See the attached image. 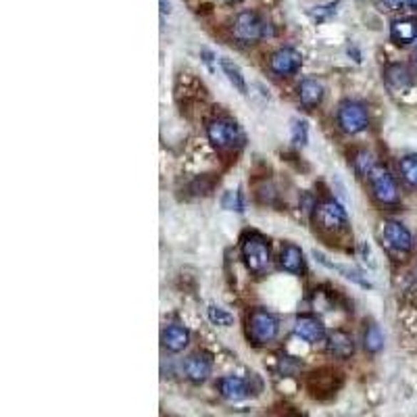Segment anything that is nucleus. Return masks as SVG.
Wrapping results in <instances>:
<instances>
[{
    "mask_svg": "<svg viewBox=\"0 0 417 417\" xmlns=\"http://www.w3.org/2000/svg\"><path fill=\"white\" fill-rule=\"evenodd\" d=\"M220 65H222L223 76L227 78V82L234 86V90H238L240 94H247L249 86H247V80H244V76H242V69H240L232 58H227V56H222V58H220Z\"/></svg>",
    "mask_w": 417,
    "mask_h": 417,
    "instance_id": "20",
    "label": "nucleus"
},
{
    "mask_svg": "<svg viewBox=\"0 0 417 417\" xmlns=\"http://www.w3.org/2000/svg\"><path fill=\"white\" fill-rule=\"evenodd\" d=\"M313 257H315V261H319L324 267H328V269H334V272H338L342 278L351 279L353 284H359L361 288H371V282L363 276L361 269H357V267H353V265H340V263H332L324 252H319V250H313Z\"/></svg>",
    "mask_w": 417,
    "mask_h": 417,
    "instance_id": "15",
    "label": "nucleus"
},
{
    "mask_svg": "<svg viewBox=\"0 0 417 417\" xmlns=\"http://www.w3.org/2000/svg\"><path fill=\"white\" fill-rule=\"evenodd\" d=\"M222 207L227 211H236V213H242L244 211V200L238 190H227L222 196Z\"/></svg>",
    "mask_w": 417,
    "mask_h": 417,
    "instance_id": "25",
    "label": "nucleus"
},
{
    "mask_svg": "<svg viewBox=\"0 0 417 417\" xmlns=\"http://www.w3.org/2000/svg\"><path fill=\"white\" fill-rule=\"evenodd\" d=\"M290 138L297 146H305L307 140H309V128H307V121H294L292 128H290Z\"/></svg>",
    "mask_w": 417,
    "mask_h": 417,
    "instance_id": "26",
    "label": "nucleus"
},
{
    "mask_svg": "<svg viewBox=\"0 0 417 417\" xmlns=\"http://www.w3.org/2000/svg\"><path fill=\"white\" fill-rule=\"evenodd\" d=\"M232 36L242 44H257L259 40L272 36V26L252 11H242L232 21Z\"/></svg>",
    "mask_w": 417,
    "mask_h": 417,
    "instance_id": "3",
    "label": "nucleus"
},
{
    "mask_svg": "<svg viewBox=\"0 0 417 417\" xmlns=\"http://www.w3.org/2000/svg\"><path fill=\"white\" fill-rule=\"evenodd\" d=\"M215 388L227 401H242L250 394L249 382L244 378H238V376H223L217 380Z\"/></svg>",
    "mask_w": 417,
    "mask_h": 417,
    "instance_id": "14",
    "label": "nucleus"
},
{
    "mask_svg": "<svg viewBox=\"0 0 417 417\" xmlns=\"http://www.w3.org/2000/svg\"><path fill=\"white\" fill-rule=\"evenodd\" d=\"M303 65V55L297 51V48H290V46H284L278 48L274 55L269 56V71L276 76V78H290L294 73H299Z\"/></svg>",
    "mask_w": 417,
    "mask_h": 417,
    "instance_id": "9",
    "label": "nucleus"
},
{
    "mask_svg": "<svg viewBox=\"0 0 417 417\" xmlns=\"http://www.w3.org/2000/svg\"><path fill=\"white\" fill-rule=\"evenodd\" d=\"M294 334L309 344H317L326 340V326L313 315H299L294 321Z\"/></svg>",
    "mask_w": 417,
    "mask_h": 417,
    "instance_id": "11",
    "label": "nucleus"
},
{
    "mask_svg": "<svg viewBox=\"0 0 417 417\" xmlns=\"http://www.w3.org/2000/svg\"><path fill=\"white\" fill-rule=\"evenodd\" d=\"M390 40L396 46H409L417 42V19L416 17H405L396 19L390 26Z\"/></svg>",
    "mask_w": 417,
    "mask_h": 417,
    "instance_id": "16",
    "label": "nucleus"
},
{
    "mask_svg": "<svg viewBox=\"0 0 417 417\" xmlns=\"http://www.w3.org/2000/svg\"><path fill=\"white\" fill-rule=\"evenodd\" d=\"M413 58H416V65H417V48H416V53H413Z\"/></svg>",
    "mask_w": 417,
    "mask_h": 417,
    "instance_id": "30",
    "label": "nucleus"
},
{
    "mask_svg": "<svg viewBox=\"0 0 417 417\" xmlns=\"http://www.w3.org/2000/svg\"><path fill=\"white\" fill-rule=\"evenodd\" d=\"M297 96L305 109H315L324 101V86L313 78H305L297 88Z\"/></svg>",
    "mask_w": 417,
    "mask_h": 417,
    "instance_id": "18",
    "label": "nucleus"
},
{
    "mask_svg": "<svg viewBox=\"0 0 417 417\" xmlns=\"http://www.w3.org/2000/svg\"><path fill=\"white\" fill-rule=\"evenodd\" d=\"M398 171L403 175V180L417 188V155H407L398 161Z\"/></svg>",
    "mask_w": 417,
    "mask_h": 417,
    "instance_id": "22",
    "label": "nucleus"
},
{
    "mask_svg": "<svg viewBox=\"0 0 417 417\" xmlns=\"http://www.w3.org/2000/svg\"><path fill=\"white\" fill-rule=\"evenodd\" d=\"M336 123H338V128L344 134L355 136V134H359L363 130H367L369 113L357 101H344V103H340V107L336 111Z\"/></svg>",
    "mask_w": 417,
    "mask_h": 417,
    "instance_id": "4",
    "label": "nucleus"
},
{
    "mask_svg": "<svg viewBox=\"0 0 417 417\" xmlns=\"http://www.w3.org/2000/svg\"><path fill=\"white\" fill-rule=\"evenodd\" d=\"M242 259H244V265L252 276L261 278L269 272L272 267V249L267 244V240L259 234H247L242 238Z\"/></svg>",
    "mask_w": 417,
    "mask_h": 417,
    "instance_id": "1",
    "label": "nucleus"
},
{
    "mask_svg": "<svg viewBox=\"0 0 417 417\" xmlns=\"http://www.w3.org/2000/svg\"><path fill=\"white\" fill-rule=\"evenodd\" d=\"M279 332V321L274 313H269L267 309H252L247 317V336L252 344L263 346L276 340Z\"/></svg>",
    "mask_w": 417,
    "mask_h": 417,
    "instance_id": "2",
    "label": "nucleus"
},
{
    "mask_svg": "<svg viewBox=\"0 0 417 417\" xmlns=\"http://www.w3.org/2000/svg\"><path fill=\"white\" fill-rule=\"evenodd\" d=\"M211 371H213V359H211V355L205 353V351L192 353V355L186 359V363H184V374H186V378H188L190 382H195V384L207 382V378L211 376Z\"/></svg>",
    "mask_w": 417,
    "mask_h": 417,
    "instance_id": "10",
    "label": "nucleus"
},
{
    "mask_svg": "<svg viewBox=\"0 0 417 417\" xmlns=\"http://www.w3.org/2000/svg\"><path fill=\"white\" fill-rule=\"evenodd\" d=\"M161 344L169 353H182L190 344V332L188 328L180 324H169L161 332Z\"/></svg>",
    "mask_w": 417,
    "mask_h": 417,
    "instance_id": "13",
    "label": "nucleus"
},
{
    "mask_svg": "<svg viewBox=\"0 0 417 417\" xmlns=\"http://www.w3.org/2000/svg\"><path fill=\"white\" fill-rule=\"evenodd\" d=\"M363 346L367 353H380L382 346H384V336L382 330L376 321H369L365 324V332H363Z\"/></svg>",
    "mask_w": 417,
    "mask_h": 417,
    "instance_id": "21",
    "label": "nucleus"
},
{
    "mask_svg": "<svg viewBox=\"0 0 417 417\" xmlns=\"http://www.w3.org/2000/svg\"><path fill=\"white\" fill-rule=\"evenodd\" d=\"M207 315H209V321L213 326H220V328H230L234 324V315L230 311H225L222 307L211 305L207 309Z\"/></svg>",
    "mask_w": 417,
    "mask_h": 417,
    "instance_id": "24",
    "label": "nucleus"
},
{
    "mask_svg": "<svg viewBox=\"0 0 417 417\" xmlns=\"http://www.w3.org/2000/svg\"><path fill=\"white\" fill-rule=\"evenodd\" d=\"M386 11H401L403 9V4H405V0H378Z\"/></svg>",
    "mask_w": 417,
    "mask_h": 417,
    "instance_id": "27",
    "label": "nucleus"
},
{
    "mask_svg": "<svg viewBox=\"0 0 417 417\" xmlns=\"http://www.w3.org/2000/svg\"><path fill=\"white\" fill-rule=\"evenodd\" d=\"M371 195L380 205H396L398 202V188L396 180L386 167H376L369 175Z\"/></svg>",
    "mask_w": 417,
    "mask_h": 417,
    "instance_id": "6",
    "label": "nucleus"
},
{
    "mask_svg": "<svg viewBox=\"0 0 417 417\" xmlns=\"http://www.w3.org/2000/svg\"><path fill=\"white\" fill-rule=\"evenodd\" d=\"M161 6H163V9H161L163 13H169V11H171V6H169V0H161Z\"/></svg>",
    "mask_w": 417,
    "mask_h": 417,
    "instance_id": "28",
    "label": "nucleus"
},
{
    "mask_svg": "<svg viewBox=\"0 0 417 417\" xmlns=\"http://www.w3.org/2000/svg\"><path fill=\"white\" fill-rule=\"evenodd\" d=\"M407 4H409L411 9H417V0H407Z\"/></svg>",
    "mask_w": 417,
    "mask_h": 417,
    "instance_id": "29",
    "label": "nucleus"
},
{
    "mask_svg": "<svg viewBox=\"0 0 417 417\" xmlns=\"http://www.w3.org/2000/svg\"><path fill=\"white\" fill-rule=\"evenodd\" d=\"M207 136H209V142L220 148V150H230V148H236L242 144V132L238 128L236 121L232 119H213L209 121L207 125Z\"/></svg>",
    "mask_w": 417,
    "mask_h": 417,
    "instance_id": "5",
    "label": "nucleus"
},
{
    "mask_svg": "<svg viewBox=\"0 0 417 417\" xmlns=\"http://www.w3.org/2000/svg\"><path fill=\"white\" fill-rule=\"evenodd\" d=\"M315 215H317L319 227L328 230V232H342L349 225V217H346L344 207L334 198L319 202V207H315Z\"/></svg>",
    "mask_w": 417,
    "mask_h": 417,
    "instance_id": "8",
    "label": "nucleus"
},
{
    "mask_svg": "<svg viewBox=\"0 0 417 417\" xmlns=\"http://www.w3.org/2000/svg\"><path fill=\"white\" fill-rule=\"evenodd\" d=\"M328 353L336 357V359H349L355 353V340L349 332H334L328 338Z\"/></svg>",
    "mask_w": 417,
    "mask_h": 417,
    "instance_id": "19",
    "label": "nucleus"
},
{
    "mask_svg": "<svg viewBox=\"0 0 417 417\" xmlns=\"http://www.w3.org/2000/svg\"><path fill=\"white\" fill-rule=\"evenodd\" d=\"M353 167H355V173H357L359 177H369V175H371V171L376 169V165H374V159H371V153H367V150H359V153L355 155V159H353Z\"/></svg>",
    "mask_w": 417,
    "mask_h": 417,
    "instance_id": "23",
    "label": "nucleus"
},
{
    "mask_svg": "<svg viewBox=\"0 0 417 417\" xmlns=\"http://www.w3.org/2000/svg\"><path fill=\"white\" fill-rule=\"evenodd\" d=\"M384 82L390 90H407L413 83V71L405 63H392L384 69Z\"/></svg>",
    "mask_w": 417,
    "mask_h": 417,
    "instance_id": "17",
    "label": "nucleus"
},
{
    "mask_svg": "<svg viewBox=\"0 0 417 417\" xmlns=\"http://www.w3.org/2000/svg\"><path fill=\"white\" fill-rule=\"evenodd\" d=\"M380 238H382V244L386 249L392 250V252H398V254H407L413 249V236L401 222L384 223L382 232H380Z\"/></svg>",
    "mask_w": 417,
    "mask_h": 417,
    "instance_id": "7",
    "label": "nucleus"
},
{
    "mask_svg": "<svg viewBox=\"0 0 417 417\" xmlns=\"http://www.w3.org/2000/svg\"><path fill=\"white\" fill-rule=\"evenodd\" d=\"M278 263L282 272L292 274V276H301V274H303V269H305V257H303V250L299 249L297 244H292V242H284V244H282V249H279Z\"/></svg>",
    "mask_w": 417,
    "mask_h": 417,
    "instance_id": "12",
    "label": "nucleus"
}]
</instances>
